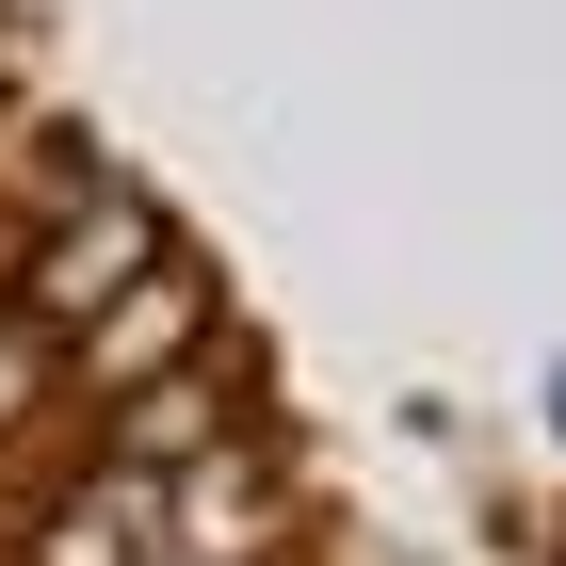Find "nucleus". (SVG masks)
I'll use <instances>...</instances> for the list:
<instances>
[{
  "label": "nucleus",
  "instance_id": "obj_2",
  "mask_svg": "<svg viewBox=\"0 0 566 566\" xmlns=\"http://www.w3.org/2000/svg\"><path fill=\"white\" fill-rule=\"evenodd\" d=\"M211 340H227V307H211V260L178 243V260L146 275V292H114V307L82 324V340H65V389H82L97 421H114L130 389H163V373H195Z\"/></svg>",
  "mask_w": 566,
  "mask_h": 566
},
{
  "label": "nucleus",
  "instance_id": "obj_5",
  "mask_svg": "<svg viewBox=\"0 0 566 566\" xmlns=\"http://www.w3.org/2000/svg\"><path fill=\"white\" fill-rule=\"evenodd\" d=\"M49 389H65V340L0 307V437H33V405H49Z\"/></svg>",
  "mask_w": 566,
  "mask_h": 566
},
{
  "label": "nucleus",
  "instance_id": "obj_1",
  "mask_svg": "<svg viewBox=\"0 0 566 566\" xmlns=\"http://www.w3.org/2000/svg\"><path fill=\"white\" fill-rule=\"evenodd\" d=\"M163 260H178L163 195H146V178H97L82 211H65V227L33 243V275H17V324H49V340H82L97 307H114V292H146Z\"/></svg>",
  "mask_w": 566,
  "mask_h": 566
},
{
  "label": "nucleus",
  "instance_id": "obj_4",
  "mask_svg": "<svg viewBox=\"0 0 566 566\" xmlns=\"http://www.w3.org/2000/svg\"><path fill=\"white\" fill-rule=\"evenodd\" d=\"M178 551V485L130 470V453H97L82 485H65V518L33 534V566H163Z\"/></svg>",
  "mask_w": 566,
  "mask_h": 566
},
{
  "label": "nucleus",
  "instance_id": "obj_3",
  "mask_svg": "<svg viewBox=\"0 0 566 566\" xmlns=\"http://www.w3.org/2000/svg\"><path fill=\"white\" fill-rule=\"evenodd\" d=\"M260 437V389H243V340H211L195 373H163V389H130L114 421H97V453H130V470H211V453H243Z\"/></svg>",
  "mask_w": 566,
  "mask_h": 566
}]
</instances>
